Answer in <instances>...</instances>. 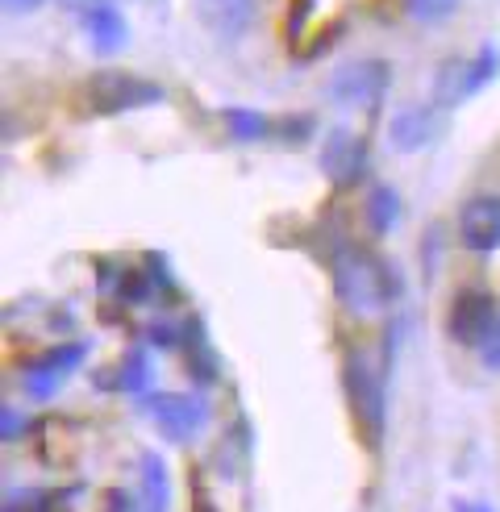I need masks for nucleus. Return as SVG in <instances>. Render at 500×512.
<instances>
[{
  "label": "nucleus",
  "mask_w": 500,
  "mask_h": 512,
  "mask_svg": "<svg viewBox=\"0 0 500 512\" xmlns=\"http://www.w3.org/2000/svg\"><path fill=\"white\" fill-rule=\"evenodd\" d=\"M442 130V117L434 109H405L396 113L392 125H388V138L396 150H425Z\"/></svg>",
  "instance_id": "1a4fd4ad"
},
{
  "label": "nucleus",
  "mask_w": 500,
  "mask_h": 512,
  "mask_svg": "<svg viewBox=\"0 0 500 512\" xmlns=\"http://www.w3.org/2000/svg\"><path fill=\"white\" fill-rule=\"evenodd\" d=\"M146 408H150V417H155V425L167 433L171 442H192L209 421V408L200 404L196 396H163L159 392V396L146 400Z\"/></svg>",
  "instance_id": "39448f33"
},
{
  "label": "nucleus",
  "mask_w": 500,
  "mask_h": 512,
  "mask_svg": "<svg viewBox=\"0 0 500 512\" xmlns=\"http://www.w3.org/2000/svg\"><path fill=\"white\" fill-rule=\"evenodd\" d=\"M88 109L92 113H105V117H117V113H130V109H146V105H159L163 100V88L142 80V75H130V71H96L88 88Z\"/></svg>",
  "instance_id": "f257e3e1"
},
{
  "label": "nucleus",
  "mask_w": 500,
  "mask_h": 512,
  "mask_svg": "<svg viewBox=\"0 0 500 512\" xmlns=\"http://www.w3.org/2000/svg\"><path fill=\"white\" fill-rule=\"evenodd\" d=\"M392 80V67L384 59H355V63H346L334 71V80H330V92L338 105H350V109H363V105H375V100L384 96Z\"/></svg>",
  "instance_id": "7ed1b4c3"
},
{
  "label": "nucleus",
  "mask_w": 500,
  "mask_h": 512,
  "mask_svg": "<svg viewBox=\"0 0 500 512\" xmlns=\"http://www.w3.org/2000/svg\"><path fill=\"white\" fill-rule=\"evenodd\" d=\"M59 5L67 9V13H96V9H105V0H59Z\"/></svg>",
  "instance_id": "a211bd4d"
},
{
  "label": "nucleus",
  "mask_w": 500,
  "mask_h": 512,
  "mask_svg": "<svg viewBox=\"0 0 500 512\" xmlns=\"http://www.w3.org/2000/svg\"><path fill=\"white\" fill-rule=\"evenodd\" d=\"M38 5H42V0H5V9H9V13H34Z\"/></svg>",
  "instance_id": "6ab92c4d"
},
{
  "label": "nucleus",
  "mask_w": 500,
  "mask_h": 512,
  "mask_svg": "<svg viewBox=\"0 0 500 512\" xmlns=\"http://www.w3.org/2000/svg\"><path fill=\"white\" fill-rule=\"evenodd\" d=\"M225 125H230V134L238 142H250V138H263L267 134L263 113H246V109H230V113H225Z\"/></svg>",
  "instance_id": "ddd939ff"
},
{
  "label": "nucleus",
  "mask_w": 500,
  "mask_h": 512,
  "mask_svg": "<svg viewBox=\"0 0 500 512\" xmlns=\"http://www.w3.org/2000/svg\"><path fill=\"white\" fill-rule=\"evenodd\" d=\"M455 512H492L488 504H475V500H455Z\"/></svg>",
  "instance_id": "aec40b11"
},
{
  "label": "nucleus",
  "mask_w": 500,
  "mask_h": 512,
  "mask_svg": "<svg viewBox=\"0 0 500 512\" xmlns=\"http://www.w3.org/2000/svg\"><path fill=\"white\" fill-rule=\"evenodd\" d=\"M459 234L475 254H492L500 246V196H475L459 213Z\"/></svg>",
  "instance_id": "6e6552de"
},
{
  "label": "nucleus",
  "mask_w": 500,
  "mask_h": 512,
  "mask_svg": "<svg viewBox=\"0 0 500 512\" xmlns=\"http://www.w3.org/2000/svg\"><path fill=\"white\" fill-rule=\"evenodd\" d=\"M496 67H500V55H496L492 46H484L480 55L467 63V96H471V92H480V88L492 80V75H496Z\"/></svg>",
  "instance_id": "f8f14e48"
},
{
  "label": "nucleus",
  "mask_w": 500,
  "mask_h": 512,
  "mask_svg": "<svg viewBox=\"0 0 500 512\" xmlns=\"http://www.w3.org/2000/svg\"><path fill=\"white\" fill-rule=\"evenodd\" d=\"M396 217H400V196H396V188H388V184L371 188V192H367V221H371L375 234H388V229L396 225Z\"/></svg>",
  "instance_id": "9d476101"
},
{
  "label": "nucleus",
  "mask_w": 500,
  "mask_h": 512,
  "mask_svg": "<svg viewBox=\"0 0 500 512\" xmlns=\"http://www.w3.org/2000/svg\"><path fill=\"white\" fill-rule=\"evenodd\" d=\"M84 25H88V34H92V42H96L100 50H113V46L125 38V21H121V13H113V9L88 13Z\"/></svg>",
  "instance_id": "9b49d317"
},
{
  "label": "nucleus",
  "mask_w": 500,
  "mask_h": 512,
  "mask_svg": "<svg viewBox=\"0 0 500 512\" xmlns=\"http://www.w3.org/2000/svg\"><path fill=\"white\" fill-rule=\"evenodd\" d=\"M59 367L55 363H50V358H42V363L38 367H30V371H25V388H30V396H50V392H55L59 388Z\"/></svg>",
  "instance_id": "2eb2a0df"
},
{
  "label": "nucleus",
  "mask_w": 500,
  "mask_h": 512,
  "mask_svg": "<svg viewBox=\"0 0 500 512\" xmlns=\"http://www.w3.org/2000/svg\"><path fill=\"white\" fill-rule=\"evenodd\" d=\"M142 471H146V504H150V496H155V512H163L167 508V475H163V463H159V458H146Z\"/></svg>",
  "instance_id": "dca6fc26"
},
{
  "label": "nucleus",
  "mask_w": 500,
  "mask_h": 512,
  "mask_svg": "<svg viewBox=\"0 0 500 512\" xmlns=\"http://www.w3.org/2000/svg\"><path fill=\"white\" fill-rule=\"evenodd\" d=\"M405 9L413 21H425V25H438L446 21L450 13L459 9V0H405Z\"/></svg>",
  "instance_id": "4468645a"
},
{
  "label": "nucleus",
  "mask_w": 500,
  "mask_h": 512,
  "mask_svg": "<svg viewBox=\"0 0 500 512\" xmlns=\"http://www.w3.org/2000/svg\"><path fill=\"white\" fill-rule=\"evenodd\" d=\"M492 321H496V304H492V296L480 292V288H463V292L455 296V304H450V321H446V329H450V338H455V342H463V346H480L484 334L492 329Z\"/></svg>",
  "instance_id": "423d86ee"
},
{
  "label": "nucleus",
  "mask_w": 500,
  "mask_h": 512,
  "mask_svg": "<svg viewBox=\"0 0 500 512\" xmlns=\"http://www.w3.org/2000/svg\"><path fill=\"white\" fill-rule=\"evenodd\" d=\"M334 279H338V296L350 304V309H359V313H375L396 292V288L384 284V263L367 259V254H359V250L342 254Z\"/></svg>",
  "instance_id": "f03ea898"
},
{
  "label": "nucleus",
  "mask_w": 500,
  "mask_h": 512,
  "mask_svg": "<svg viewBox=\"0 0 500 512\" xmlns=\"http://www.w3.org/2000/svg\"><path fill=\"white\" fill-rule=\"evenodd\" d=\"M480 358H484V367L500 371V313H496L492 329H488V334H484V342H480Z\"/></svg>",
  "instance_id": "f3484780"
},
{
  "label": "nucleus",
  "mask_w": 500,
  "mask_h": 512,
  "mask_svg": "<svg viewBox=\"0 0 500 512\" xmlns=\"http://www.w3.org/2000/svg\"><path fill=\"white\" fill-rule=\"evenodd\" d=\"M346 400H350V408H355V417H359L367 438H380V429H384V388H380V379H375V371L363 363V358H350L346 363Z\"/></svg>",
  "instance_id": "20e7f679"
},
{
  "label": "nucleus",
  "mask_w": 500,
  "mask_h": 512,
  "mask_svg": "<svg viewBox=\"0 0 500 512\" xmlns=\"http://www.w3.org/2000/svg\"><path fill=\"white\" fill-rule=\"evenodd\" d=\"M363 167H367V146H363L359 134L334 130L330 138H325V146H321V171L330 175L338 188L355 184V179L363 175Z\"/></svg>",
  "instance_id": "0eeeda50"
}]
</instances>
